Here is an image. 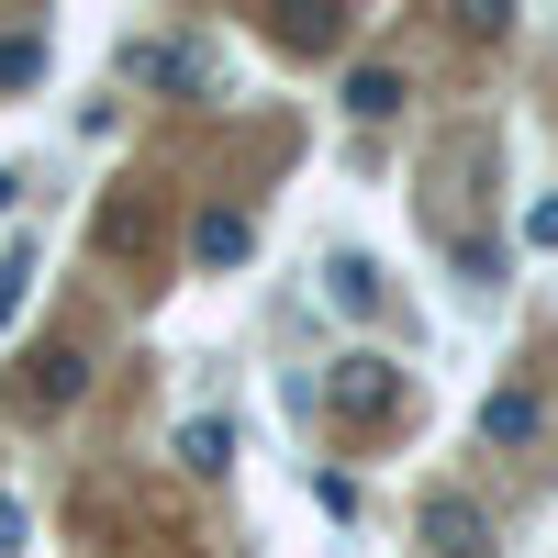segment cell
Wrapping results in <instances>:
<instances>
[{
  "instance_id": "cell-8",
  "label": "cell",
  "mask_w": 558,
  "mask_h": 558,
  "mask_svg": "<svg viewBox=\"0 0 558 558\" xmlns=\"http://www.w3.org/2000/svg\"><path fill=\"white\" fill-rule=\"evenodd\" d=\"M45 78V34H0V89H34Z\"/></svg>"
},
{
  "instance_id": "cell-3",
  "label": "cell",
  "mask_w": 558,
  "mask_h": 558,
  "mask_svg": "<svg viewBox=\"0 0 558 558\" xmlns=\"http://www.w3.org/2000/svg\"><path fill=\"white\" fill-rule=\"evenodd\" d=\"M481 436H492V447H536V436H547V402H536V391H492V402H481Z\"/></svg>"
},
{
  "instance_id": "cell-11",
  "label": "cell",
  "mask_w": 558,
  "mask_h": 558,
  "mask_svg": "<svg viewBox=\"0 0 558 558\" xmlns=\"http://www.w3.org/2000/svg\"><path fill=\"white\" fill-rule=\"evenodd\" d=\"M313 502H324V514L347 525V514H357V481H347V470H313Z\"/></svg>"
},
{
  "instance_id": "cell-2",
  "label": "cell",
  "mask_w": 558,
  "mask_h": 558,
  "mask_svg": "<svg viewBox=\"0 0 558 558\" xmlns=\"http://www.w3.org/2000/svg\"><path fill=\"white\" fill-rule=\"evenodd\" d=\"M324 402H336L347 425L380 436V425H402V368H391L380 347H347V357H336V380H324Z\"/></svg>"
},
{
  "instance_id": "cell-9",
  "label": "cell",
  "mask_w": 558,
  "mask_h": 558,
  "mask_svg": "<svg viewBox=\"0 0 558 558\" xmlns=\"http://www.w3.org/2000/svg\"><path fill=\"white\" fill-rule=\"evenodd\" d=\"M324 279H336V302H347V313H368V302H380V268H368V257H336Z\"/></svg>"
},
{
  "instance_id": "cell-5",
  "label": "cell",
  "mask_w": 558,
  "mask_h": 558,
  "mask_svg": "<svg viewBox=\"0 0 558 558\" xmlns=\"http://www.w3.org/2000/svg\"><path fill=\"white\" fill-rule=\"evenodd\" d=\"M246 246H257V223H246L235 202H213V213H202V235H191V257H202V268H235Z\"/></svg>"
},
{
  "instance_id": "cell-10",
  "label": "cell",
  "mask_w": 558,
  "mask_h": 558,
  "mask_svg": "<svg viewBox=\"0 0 558 558\" xmlns=\"http://www.w3.org/2000/svg\"><path fill=\"white\" fill-rule=\"evenodd\" d=\"M23 302H34V257H0V324H12Z\"/></svg>"
},
{
  "instance_id": "cell-6",
  "label": "cell",
  "mask_w": 558,
  "mask_h": 558,
  "mask_svg": "<svg viewBox=\"0 0 558 558\" xmlns=\"http://www.w3.org/2000/svg\"><path fill=\"white\" fill-rule=\"evenodd\" d=\"M78 368H89L78 347H45V357H34V380H23L12 402H23V413H57V391H78Z\"/></svg>"
},
{
  "instance_id": "cell-13",
  "label": "cell",
  "mask_w": 558,
  "mask_h": 558,
  "mask_svg": "<svg viewBox=\"0 0 558 558\" xmlns=\"http://www.w3.org/2000/svg\"><path fill=\"white\" fill-rule=\"evenodd\" d=\"M525 246H558V202H536V213H525Z\"/></svg>"
},
{
  "instance_id": "cell-1",
  "label": "cell",
  "mask_w": 558,
  "mask_h": 558,
  "mask_svg": "<svg viewBox=\"0 0 558 558\" xmlns=\"http://www.w3.org/2000/svg\"><path fill=\"white\" fill-rule=\"evenodd\" d=\"M413 536H425V558H492L502 536H492V502L470 492V481H436L425 502H413Z\"/></svg>"
},
{
  "instance_id": "cell-7",
  "label": "cell",
  "mask_w": 558,
  "mask_h": 558,
  "mask_svg": "<svg viewBox=\"0 0 558 558\" xmlns=\"http://www.w3.org/2000/svg\"><path fill=\"white\" fill-rule=\"evenodd\" d=\"M179 458H191L202 481H213V470H235V425H223V413H202V425H179Z\"/></svg>"
},
{
  "instance_id": "cell-14",
  "label": "cell",
  "mask_w": 558,
  "mask_h": 558,
  "mask_svg": "<svg viewBox=\"0 0 558 558\" xmlns=\"http://www.w3.org/2000/svg\"><path fill=\"white\" fill-rule=\"evenodd\" d=\"M0 547H23V502L12 492H0Z\"/></svg>"
},
{
  "instance_id": "cell-4",
  "label": "cell",
  "mask_w": 558,
  "mask_h": 558,
  "mask_svg": "<svg viewBox=\"0 0 558 558\" xmlns=\"http://www.w3.org/2000/svg\"><path fill=\"white\" fill-rule=\"evenodd\" d=\"M336 101H347L357 123H391V112H402V68H380V57H368V68H347V89H336Z\"/></svg>"
},
{
  "instance_id": "cell-12",
  "label": "cell",
  "mask_w": 558,
  "mask_h": 558,
  "mask_svg": "<svg viewBox=\"0 0 558 558\" xmlns=\"http://www.w3.org/2000/svg\"><path fill=\"white\" fill-rule=\"evenodd\" d=\"M347 23H324V12H291V23H279V45H302V57H313V45H336Z\"/></svg>"
}]
</instances>
